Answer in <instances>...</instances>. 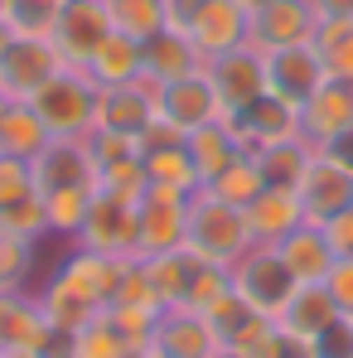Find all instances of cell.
Returning a JSON list of instances; mask_svg holds the SVG:
<instances>
[{"instance_id":"obj_1","label":"cell","mask_w":353,"mask_h":358,"mask_svg":"<svg viewBox=\"0 0 353 358\" xmlns=\"http://www.w3.org/2000/svg\"><path fill=\"white\" fill-rule=\"evenodd\" d=\"M121 271H126V262H117V257H102V252H87V247H68V257L34 291V300H39V310H44V320L54 329L78 334L82 324H92L117 300Z\"/></svg>"},{"instance_id":"obj_2","label":"cell","mask_w":353,"mask_h":358,"mask_svg":"<svg viewBox=\"0 0 353 358\" xmlns=\"http://www.w3.org/2000/svg\"><path fill=\"white\" fill-rule=\"evenodd\" d=\"M252 247L247 233V213L223 203L218 194L199 189L189 199V223H184V252L199 257V262H213V266H233L237 257Z\"/></svg>"},{"instance_id":"obj_3","label":"cell","mask_w":353,"mask_h":358,"mask_svg":"<svg viewBox=\"0 0 353 358\" xmlns=\"http://www.w3.org/2000/svg\"><path fill=\"white\" fill-rule=\"evenodd\" d=\"M165 24L189 34L203 63L247 44V15L233 0H165Z\"/></svg>"},{"instance_id":"obj_4","label":"cell","mask_w":353,"mask_h":358,"mask_svg":"<svg viewBox=\"0 0 353 358\" xmlns=\"http://www.w3.org/2000/svg\"><path fill=\"white\" fill-rule=\"evenodd\" d=\"M97 83L82 73V68H59L34 97H29V107L39 112V121L49 126V136L54 141H82L87 131H92V117H97Z\"/></svg>"},{"instance_id":"obj_5","label":"cell","mask_w":353,"mask_h":358,"mask_svg":"<svg viewBox=\"0 0 353 358\" xmlns=\"http://www.w3.org/2000/svg\"><path fill=\"white\" fill-rule=\"evenodd\" d=\"M228 276H233L237 296L266 320H276L286 310V300L295 296V286H300L291 276V266H286V257H281V247H266V242H252L228 266Z\"/></svg>"},{"instance_id":"obj_6","label":"cell","mask_w":353,"mask_h":358,"mask_svg":"<svg viewBox=\"0 0 353 358\" xmlns=\"http://www.w3.org/2000/svg\"><path fill=\"white\" fill-rule=\"evenodd\" d=\"M189 199L175 189H145L136 203V257H165L184 247V223H189Z\"/></svg>"},{"instance_id":"obj_7","label":"cell","mask_w":353,"mask_h":358,"mask_svg":"<svg viewBox=\"0 0 353 358\" xmlns=\"http://www.w3.org/2000/svg\"><path fill=\"white\" fill-rule=\"evenodd\" d=\"M315 29H319L315 0H271L247 20V44L266 59L291 44H315Z\"/></svg>"},{"instance_id":"obj_8","label":"cell","mask_w":353,"mask_h":358,"mask_svg":"<svg viewBox=\"0 0 353 358\" xmlns=\"http://www.w3.org/2000/svg\"><path fill=\"white\" fill-rule=\"evenodd\" d=\"M73 247H87V252L131 262V257H136V203L97 189V199H92V208H87V218H82Z\"/></svg>"},{"instance_id":"obj_9","label":"cell","mask_w":353,"mask_h":358,"mask_svg":"<svg viewBox=\"0 0 353 358\" xmlns=\"http://www.w3.org/2000/svg\"><path fill=\"white\" fill-rule=\"evenodd\" d=\"M203 73H208L213 92H218V102H223V117H237V112H247L257 97H266V59H261L252 44L208 59Z\"/></svg>"},{"instance_id":"obj_10","label":"cell","mask_w":353,"mask_h":358,"mask_svg":"<svg viewBox=\"0 0 353 358\" xmlns=\"http://www.w3.org/2000/svg\"><path fill=\"white\" fill-rule=\"evenodd\" d=\"M160 117V83H150L145 73L136 83H121V87H102L97 92V117L92 131H117V136H145V126Z\"/></svg>"},{"instance_id":"obj_11","label":"cell","mask_w":353,"mask_h":358,"mask_svg":"<svg viewBox=\"0 0 353 358\" xmlns=\"http://www.w3.org/2000/svg\"><path fill=\"white\" fill-rule=\"evenodd\" d=\"M107 34H112L107 0H63V15L54 24V34H49V44L59 49L63 68H82Z\"/></svg>"},{"instance_id":"obj_12","label":"cell","mask_w":353,"mask_h":358,"mask_svg":"<svg viewBox=\"0 0 353 358\" xmlns=\"http://www.w3.org/2000/svg\"><path fill=\"white\" fill-rule=\"evenodd\" d=\"M324 83H329V68L315 44H291V49L266 54V92H276L291 107H305Z\"/></svg>"},{"instance_id":"obj_13","label":"cell","mask_w":353,"mask_h":358,"mask_svg":"<svg viewBox=\"0 0 353 358\" xmlns=\"http://www.w3.org/2000/svg\"><path fill=\"white\" fill-rule=\"evenodd\" d=\"M150 349H155V358H223L228 354L218 329L208 324V315L184 310V305L160 315V324L150 334Z\"/></svg>"},{"instance_id":"obj_14","label":"cell","mask_w":353,"mask_h":358,"mask_svg":"<svg viewBox=\"0 0 353 358\" xmlns=\"http://www.w3.org/2000/svg\"><path fill=\"white\" fill-rule=\"evenodd\" d=\"M59 68H63V59L49 39H24L20 34L10 44V54L0 59V92H5V102H29Z\"/></svg>"},{"instance_id":"obj_15","label":"cell","mask_w":353,"mask_h":358,"mask_svg":"<svg viewBox=\"0 0 353 358\" xmlns=\"http://www.w3.org/2000/svg\"><path fill=\"white\" fill-rule=\"evenodd\" d=\"M228 126H233L237 145L242 150H266V145H276V141H291V136H300V107H291V102H281L276 92H266V97H257L247 112H237V117H223Z\"/></svg>"},{"instance_id":"obj_16","label":"cell","mask_w":353,"mask_h":358,"mask_svg":"<svg viewBox=\"0 0 353 358\" xmlns=\"http://www.w3.org/2000/svg\"><path fill=\"white\" fill-rule=\"evenodd\" d=\"M160 117L175 121L184 136H189V131H199V126L223 121V102H218V92H213V83H208V73H203V68L160 87Z\"/></svg>"},{"instance_id":"obj_17","label":"cell","mask_w":353,"mask_h":358,"mask_svg":"<svg viewBox=\"0 0 353 358\" xmlns=\"http://www.w3.org/2000/svg\"><path fill=\"white\" fill-rule=\"evenodd\" d=\"M295 194H300L305 223H319V228H324L334 213H344L353 203V175H344L339 165H329V160L315 150V160H310V170L300 175Z\"/></svg>"},{"instance_id":"obj_18","label":"cell","mask_w":353,"mask_h":358,"mask_svg":"<svg viewBox=\"0 0 353 358\" xmlns=\"http://www.w3.org/2000/svg\"><path fill=\"white\" fill-rule=\"evenodd\" d=\"M242 213H247V233H252V242H266V247H276L281 238H291L295 228L305 223L300 194H295V189H281V184H266Z\"/></svg>"},{"instance_id":"obj_19","label":"cell","mask_w":353,"mask_h":358,"mask_svg":"<svg viewBox=\"0 0 353 358\" xmlns=\"http://www.w3.org/2000/svg\"><path fill=\"white\" fill-rule=\"evenodd\" d=\"M353 126V83L349 78H329L305 107H300V136L324 145L329 136L349 131Z\"/></svg>"},{"instance_id":"obj_20","label":"cell","mask_w":353,"mask_h":358,"mask_svg":"<svg viewBox=\"0 0 353 358\" xmlns=\"http://www.w3.org/2000/svg\"><path fill=\"white\" fill-rule=\"evenodd\" d=\"M34 179H39V194L49 189H68V184H97V165L87 155V141H49L39 155H34Z\"/></svg>"},{"instance_id":"obj_21","label":"cell","mask_w":353,"mask_h":358,"mask_svg":"<svg viewBox=\"0 0 353 358\" xmlns=\"http://www.w3.org/2000/svg\"><path fill=\"white\" fill-rule=\"evenodd\" d=\"M203 68V54L189 44V34H179V29H160V34H150L145 44H141V73L150 78V83H175V78H189V73H199Z\"/></svg>"},{"instance_id":"obj_22","label":"cell","mask_w":353,"mask_h":358,"mask_svg":"<svg viewBox=\"0 0 353 358\" xmlns=\"http://www.w3.org/2000/svg\"><path fill=\"white\" fill-rule=\"evenodd\" d=\"M44 334H49V320H44L34 291H10V296H0V354L24 358Z\"/></svg>"},{"instance_id":"obj_23","label":"cell","mask_w":353,"mask_h":358,"mask_svg":"<svg viewBox=\"0 0 353 358\" xmlns=\"http://www.w3.org/2000/svg\"><path fill=\"white\" fill-rule=\"evenodd\" d=\"M276 247H281V257H286V266H291V276L300 286H319L329 276V266L339 262V252L329 247L319 223H300L291 238H281Z\"/></svg>"},{"instance_id":"obj_24","label":"cell","mask_w":353,"mask_h":358,"mask_svg":"<svg viewBox=\"0 0 353 358\" xmlns=\"http://www.w3.org/2000/svg\"><path fill=\"white\" fill-rule=\"evenodd\" d=\"M82 73L97 83V87H121V83H136L141 78V39H131V34H107L102 44H97V54L82 63Z\"/></svg>"},{"instance_id":"obj_25","label":"cell","mask_w":353,"mask_h":358,"mask_svg":"<svg viewBox=\"0 0 353 358\" xmlns=\"http://www.w3.org/2000/svg\"><path fill=\"white\" fill-rule=\"evenodd\" d=\"M49 141H54L49 126L39 121V112H34L29 102H5V107H0V150H5V155L34 160Z\"/></svg>"},{"instance_id":"obj_26","label":"cell","mask_w":353,"mask_h":358,"mask_svg":"<svg viewBox=\"0 0 353 358\" xmlns=\"http://www.w3.org/2000/svg\"><path fill=\"white\" fill-rule=\"evenodd\" d=\"M339 320V310H334V300H329V291H324V281L319 286H295V296L286 300V310L276 315V324L281 329H291V334H300V339H315L324 324H334Z\"/></svg>"},{"instance_id":"obj_27","label":"cell","mask_w":353,"mask_h":358,"mask_svg":"<svg viewBox=\"0 0 353 358\" xmlns=\"http://www.w3.org/2000/svg\"><path fill=\"white\" fill-rule=\"evenodd\" d=\"M189 155H194L199 179H203V184H213V179H218L237 155H242V145H237V136H233V126H228V121H213V126L189 131Z\"/></svg>"},{"instance_id":"obj_28","label":"cell","mask_w":353,"mask_h":358,"mask_svg":"<svg viewBox=\"0 0 353 358\" xmlns=\"http://www.w3.org/2000/svg\"><path fill=\"white\" fill-rule=\"evenodd\" d=\"M145 160V179L150 189H175V194H199L203 179L194 170V155H189V141L184 145H160V150H141Z\"/></svg>"},{"instance_id":"obj_29","label":"cell","mask_w":353,"mask_h":358,"mask_svg":"<svg viewBox=\"0 0 353 358\" xmlns=\"http://www.w3.org/2000/svg\"><path fill=\"white\" fill-rule=\"evenodd\" d=\"M39 199H44V213H49V238L73 242L82 218H87V208H92V199H97V184H68V189L39 194Z\"/></svg>"},{"instance_id":"obj_30","label":"cell","mask_w":353,"mask_h":358,"mask_svg":"<svg viewBox=\"0 0 353 358\" xmlns=\"http://www.w3.org/2000/svg\"><path fill=\"white\" fill-rule=\"evenodd\" d=\"M310 160H315V141H305V136H291V141H276V145L257 150V165H261L266 184H281V189H295L300 175L310 170Z\"/></svg>"},{"instance_id":"obj_31","label":"cell","mask_w":353,"mask_h":358,"mask_svg":"<svg viewBox=\"0 0 353 358\" xmlns=\"http://www.w3.org/2000/svg\"><path fill=\"white\" fill-rule=\"evenodd\" d=\"M136 262L145 266V276H150V286H155V296H160L165 310L184 305V291H189V276H194V262L199 257H189L179 247V252H165V257H136Z\"/></svg>"},{"instance_id":"obj_32","label":"cell","mask_w":353,"mask_h":358,"mask_svg":"<svg viewBox=\"0 0 353 358\" xmlns=\"http://www.w3.org/2000/svg\"><path fill=\"white\" fill-rule=\"evenodd\" d=\"M315 49L329 68V78H349L353 83V15H319Z\"/></svg>"},{"instance_id":"obj_33","label":"cell","mask_w":353,"mask_h":358,"mask_svg":"<svg viewBox=\"0 0 353 358\" xmlns=\"http://www.w3.org/2000/svg\"><path fill=\"white\" fill-rule=\"evenodd\" d=\"M203 189H208V194H218V199H223V203H233V208H247V203L266 189V175H261L257 155H252V150H242L233 165L213 179V184H203Z\"/></svg>"},{"instance_id":"obj_34","label":"cell","mask_w":353,"mask_h":358,"mask_svg":"<svg viewBox=\"0 0 353 358\" xmlns=\"http://www.w3.org/2000/svg\"><path fill=\"white\" fill-rule=\"evenodd\" d=\"M63 15V0H0V20L24 39H49Z\"/></svg>"},{"instance_id":"obj_35","label":"cell","mask_w":353,"mask_h":358,"mask_svg":"<svg viewBox=\"0 0 353 358\" xmlns=\"http://www.w3.org/2000/svg\"><path fill=\"white\" fill-rule=\"evenodd\" d=\"M107 15L117 34H131L141 44L165 29V0H107Z\"/></svg>"},{"instance_id":"obj_36","label":"cell","mask_w":353,"mask_h":358,"mask_svg":"<svg viewBox=\"0 0 353 358\" xmlns=\"http://www.w3.org/2000/svg\"><path fill=\"white\" fill-rule=\"evenodd\" d=\"M233 358H315V354H310V339H300L291 329H281L276 320H266L242 349H233Z\"/></svg>"},{"instance_id":"obj_37","label":"cell","mask_w":353,"mask_h":358,"mask_svg":"<svg viewBox=\"0 0 353 358\" xmlns=\"http://www.w3.org/2000/svg\"><path fill=\"white\" fill-rule=\"evenodd\" d=\"M131 349H136V344H126V334L107 320V310H102L92 324H82V329L73 334V358H126Z\"/></svg>"},{"instance_id":"obj_38","label":"cell","mask_w":353,"mask_h":358,"mask_svg":"<svg viewBox=\"0 0 353 358\" xmlns=\"http://www.w3.org/2000/svg\"><path fill=\"white\" fill-rule=\"evenodd\" d=\"M0 233H10V238L20 242H39L49 238V213H44V199L39 194H29V199H15V203H5L0 208Z\"/></svg>"},{"instance_id":"obj_39","label":"cell","mask_w":353,"mask_h":358,"mask_svg":"<svg viewBox=\"0 0 353 358\" xmlns=\"http://www.w3.org/2000/svg\"><path fill=\"white\" fill-rule=\"evenodd\" d=\"M29 281H34V242L0 233V296L29 291Z\"/></svg>"},{"instance_id":"obj_40","label":"cell","mask_w":353,"mask_h":358,"mask_svg":"<svg viewBox=\"0 0 353 358\" xmlns=\"http://www.w3.org/2000/svg\"><path fill=\"white\" fill-rule=\"evenodd\" d=\"M233 291V276L228 266H213V262H194V276H189V291H184V310H208L213 300H223Z\"/></svg>"},{"instance_id":"obj_41","label":"cell","mask_w":353,"mask_h":358,"mask_svg":"<svg viewBox=\"0 0 353 358\" xmlns=\"http://www.w3.org/2000/svg\"><path fill=\"white\" fill-rule=\"evenodd\" d=\"M160 315L165 310H145V305H107V320L117 324L121 334H126V344H136V349H145L150 344V334H155V324H160Z\"/></svg>"},{"instance_id":"obj_42","label":"cell","mask_w":353,"mask_h":358,"mask_svg":"<svg viewBox=\"0 0 353 358\" xmlns=\"http://www.w3.org/2000/svg\"><path fill=\"white\" fill-rule=\"evenodd\" d=\"M39 194V179H34V160H20V155H0V208L15 203V199H29Z\"/></svg>"},{"instance_id":"obj_43","label":"cell","mask_w":353,"mask_h":358,"mask_svg":"<svg viewBox=\"0 0 353 358\" xmlns=\"http://www.w3.org/2000/svg\"><path fill=\"white\" fill-rule=\"evenodd\" d=\"M310 354L315 358H353V320L349 315H339L334 324H324L310 339Z\"/></svg>"},{"instance_id":"obj_44","label":"cell","mask_w":353,"mask_h":358,"mask_svg":"<svg viewBox=\"0 0 353 358\" xmlns=\"http://www.w3.org/2000/svg\"><path fill=\"white\" fill-rule=\"evenodd\" d=\"M324 291H329V300H334V310L353 320V257H339V262L329 266Z\"/></svg>"},{"instance_id":"obj_45","label":"cell","mask_w":353,"mask_h":358,"mask_svg":"<svg viewBox=\"0 0 353 358\" xmlns=\"http://www.w3.org/2000/svg\"><path fill=\"white\" fill-rule=\"evenodd\" d=\"M324 238H329V247H334L339 257H353V203L324 223Z\"/></svg>"},{"instance_id":"obj_46","label":"cell","mask_w":353,"mask_h":358,"mask_svg":"<svg viewBox=\"0 0 353 358\" xmlns=\"http://www.w3.org/2000/svg\"><path fill=\"white\" fill-rule=\"evenodd\" d=\"M315 150H319L329 165H339L344 175H353V126H349V131H339V136H329V141L315 145Z\"/></svg>"},{"instance_id":"obj_47","label":"cell","mask_w":353,"mask_h":358,"mask_svg":"<svg viewBox=\"0 0 353 358\" xmlns=\"http://www.w3.org/2000/svg\"><path fill=\"white\" fill-rule=\"evenodd\" d=\"M24 358H73V334H63V329L49 324V334H44V339H39Z\"/></svg>"},{"instance_id":"obj_48","label":"cell","mask_w":353,"mask_h":358,"mask_svg":"<svg viewBox=\"0 0 353 358\" xmlns=\"http://www.w3.org/2000/svg\"><path fill=\"white\" fill-rule=\"evenodd\" d=\"M319 15H353V0H315Z\"/></svg>"},{"instance_id":"obj_49","label":"cell","mask_w":353,"mask_h":358,"mask_svg":"<svg viewBox=\"0 0 353 358\" xmlns=\"http://www.w3.org/2000/svg\"><path fill=\"white\" fill-rule=\"evenodd\" d=\"M15 39H20V34H15V29H10V24H5V20H0V59H5V54H10V44H15Z\"/></svg>"},{"instance_id":"obj_50","label":"cell","mask_w":353,"mask_h":358,"mask_svg":"<svg viewBox=\"0 0 353 358\" xmlns=\"http://www.w3.org/2000/svg\"><path fill=\"white\" fill-rule=\"evenodd\" d=\"M237 10H242V15H247V20H252V15H257V10H261V5H271V0H233Z\"/></svg>"},{"instance_id":"obj_51","label":"cell","mask_w":353,"mask_h":358,"mask_svg":"<svg viewBox=\"0 0 353 358\" xmlns=\"http://www.w3.org/2000/svg\"><path fill=\"white\" fill-rule=\"evenodd\" d=\"M126 358H155V349L145 344V349H131V354H126Z\"/></svg>"},{"instance_id":"obj_52","label":"cell","mask_w":353,"mask_h":358,"mask_svg":"<svg viewBox=\"0 0 353 358\" xmlns=\"http://www.w3.org/2000/svg\"><path fill=\"white\" fill-rule=\"evenodd\" d=\"M0 358H20V354H0Z\"/></svg>"},{"instance_id":"obj_53","label":"cell","mask_w":353,"mask_h":358,"mask_svg":"<svg viewBox=\"0 0 353 358\" xmlns=\"http://www.w3.org/2000/svg\"><path fill=\"white\" fill-rule=\"evenodd\" d=\"M0 107H5V92H0Z\"/></svg>"},{"instance_id":"obj_54","label":"cell","mask_w":353,"mask_h":358,"mask_svg":"<svg viewBox=\"0 0 353 358\" xmlns=\"http://www.w3.org/2000/svg\"><path fill=\"white\" fill-rule=\"evenodd\" d=\"M223 358H233V354H223Z\"/></svg>"},{"instance_id":"obj_55","label":"cell","mask_w":353,"mask_h":358,"mask_svg":"<svg viewBox=\"0 0 353 358\" xmlns=\"http://www.w3.org/2000/svg\"><path fill=\"white\" fill-rule=\"evenodd\" d=\"M0 155H5V150H0Z\"/></svg>"}]
</instances>
